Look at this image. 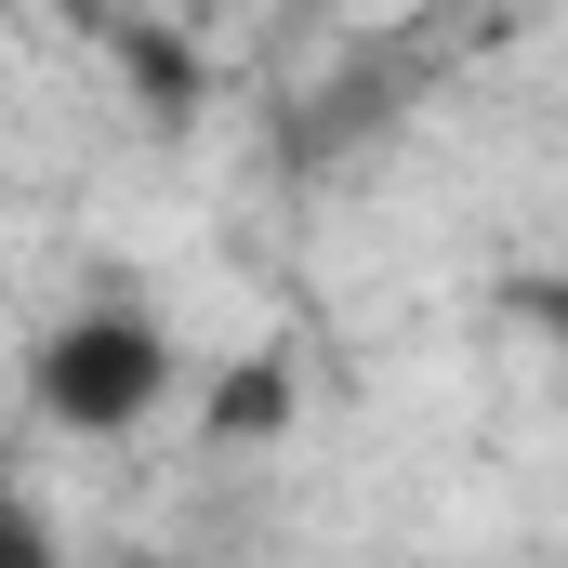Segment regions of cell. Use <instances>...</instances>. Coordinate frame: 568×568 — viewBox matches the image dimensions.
Segmentation results:
<instances>
[{"instance_id": "6da1fadb", "label": "cell", "mask_w": 568, "mask_h": 568, "mask_svg": "<svg viewBox=\"0 0 568 568\" xmlns=\"http://www.w3.org/2000/svg\"><path fill=\"white\" fill-rule=\"evenodd\" d=\"M27 397H40V424H67V436H133L172 397V331L145 304H80V317L40 331Z\"/></svg>"}, {"instance_id": "7a4b0ae2", "label": "cell", "mask_w": 568, "mask_h": 568, "mask_svg": "<svg viewBox=\"0 0 568 568\" xmlns=\"http://www.w3.org/2000/svg\"><path fill=\"white\" fill-rule=\"evenodd\" d=\"M291 397H304V384H291L278 344H265V357H239V371L212 384V449H265V436H291Z\"/></svg>"}, {"instance_id": "3957f363", "label": "cell", "mask_w": 568, "mask_h": 568, "mask_svg": "<svg viewBox=\"0 0 568 568\" xmlns=\"http://www.w3.org/2000/svg\"><path fill=\"white\" fill-rule=\"evenodd\" d=\"M0 568H53V542H40V516H27V503H0Z\"/></svg>"}, {"instance_id": "277c9868", "label": "cell", "mask_w": 568, "mask_h": 568, "mask_svg": "<svg viewBox=\"0 0 568 568\" xmlns=\"http://www.w3.org/2000/svg\"><path fill=\"white\" fill-rule=\"evenodd\" d=\"M516 317H529L542 344H568V278H529V291H516Z\"/></svg>"}]
</instances>
